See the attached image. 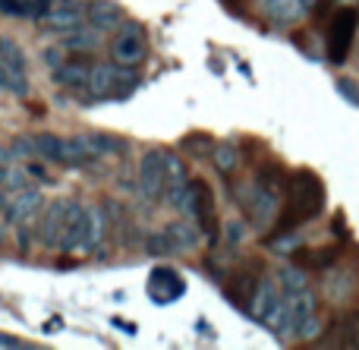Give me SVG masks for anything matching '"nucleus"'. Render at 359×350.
<instances>
[{
    "mask_svg": "<svg viewBox=\"0 0 359 350\" xmlns=\"http://www.w3.org/2000/svg\"><path fill=\"white\" fill-rule=\"evenodd\" d=\"M284 187H287V199H284V208H280L278 234L297 231L299 224L318 218L325 208V183L312 170H297Z\"/></svg>",
    "mask_w": 359,
    "mask_h": 350,
    "instance_id": "nucleus-1",
    "label": "nucleus"
},
{
    "mask_svg": "<svg viewBox=\"0 0 359 350\" xmlns=\"http://www.w3.org/2000/svg\"><path fill=\"white\" fill-rule=\"evenodd\" d=\"M101 237H104V215H101V208L79 206V202H76L73 212H69L67 231H63L60 250H67V253H92L95 246L101 243Z\"/></svg>",
    "mask_w": 359,
    "mask_h": 350,
    "instance_id": "nucleus-2",
    "label": "nucleus"
},
{
    "mask_svg": "<svg viewBox=\"0 0 359 350\" xmlns=\"http://www.w3.org/2000/svg\"><path fill=\"white\" fill-rule=\"evenodd\" d=\"M139 79L120 63H92V73H88V95L101 101H123L136 92Z\"/></svg>",
    "mask_w": 359,
    "mask_h": 350,
    "instance_id": "nucleus-3",
    "label": "nucleus"
},
{
    "mask_svg": "<svg viewBox=\"0 0 359 350\" xmlns=\"http://www.w3.org/2000/svg\"><path fill=\"white\" fill-rule=\"evenodd\" d=\"M356 25H359V10H353V6H341V10L331 16L328 60L334 63V67H341V63L350 57V48H353V38H356Z\"/></svg>",
    "mask_w": 359,
    "mask_h": 350,
    "instance_id": "nucleus-4",
    "label": "nucleus"
},
{
    "mask_svg": "<svg viewBox=\"0 0 359 350\" xmlns=\"http://www.w3.org/2000/svg\"><path fill=\"white\" fill-rule=\"evenodd\" d=\"M145 54H149V41H145L142 25L139 22H120V32L111 44L114 63H120V67H126V69H136L139 63L145 60Z\"/></svg>",
    "mask_w": 359,
    "mask_h": 350,
    "instance_id": "nucleus-5",
    "label": "nucleus"
},
{
    "mask_svg": "<svg viewBox=\"0 0 359 350\" xmlns=\"http://www.w3.org/2000/svg\"><path fill=\"white\" fill-rule=\"evenodd\" d=\"M240 202L249 212L252 224L259 227V231H265V227L274 221V215H278V187L255 180V183H249V189L240 196Z\"/></svg>",
    "mask_w": 359,
    "mask_h": 350,
    "instance_id": "nucleus-6",
    "label": "nucleus"
},
{
    "mask_svg": "<svg viewBox=\"0 0 359 350\" xmlns=\"http://www.w3.org/2000/svg\"><path fill=\"white\" fill-rule=\"evenodd\" d=\"M82 19H86V6L82 4H76V0H54L38 22H41L50 35H67V32L79 29Z\"/></svg>",
    "mask_w": 359,
    "mask_h": 350,
    "instance_id": "nucleus-7",
    "label": "nucleus"
},
{
    "mask_svg": "<svg viewBox=\"0 0 359 350\" xmlns=\"http://www.w3.org/2000/svg\"><path fill=\"white\" fill-rule=\"evenodd\" d=\"M139 187L149 199H164V189H168V155L164 152H145L139 164Z\"/></svg>",
    "mask_w": 359,
    "mask_h": 350,
    "instance_id": "nucleus-8",
    "label": "nucleus"
},
{
    "mask_svg": "<svg viewBox=\"0 0 359 350\" xmlns=\"http://www.w3.org/2000/svg\"><path fill=\"white\" fill-rule=\"evenodd\" d=\"M73 206H76V202H69V199H57L54 206H48V212L41 215V224H38V237H41V243L48 246V250L60 246Z\"/></svg>",
    "mask_w": 359,
    "mask_h": 350,
    "instance_id": "nucleus-9",
    "label": "nucleus"
},
{
    "mask_svg": "<svg viewBox=\"0 0 359 350\" xmlns=\"http://www.w3.org/2000/svg\"><path fill=\"white\" fill-rule=\"evenodd\" d=\"M41 206H44L41 189L25 187V189H19V193L10 196V202L4 206V218H6V224H29V221L41 212Z\"/></svg>",
    "mask_w": 359,
    "mask_h": 350,
    "instance_id": "nucleus-10",
    "label": "nucleus"
},
{
    "mask_svg": "<svg viewBox=\"0 0 359 350\" xmlns=\"http://www.w3.org/2000/svg\"><path fill=\"white\" fill-rule=\"evenodd\" d=\"M186 215H196L202 231L215 240V196L205 180H189V212Z\"/></svg>",
    "mask_w": 359,
    "mask_h": 350,
    "instance_id": "nucleus-11",
    "label": "nucleus"
},
{
    "mask_svg": "<svg viewBox=\"0 0 359 350\" xmlns=\"http://www.w3.org/2000/svg\"><path fill=\"white\" fill-rule=\"evenodd\" d=\"M186 294V284H183V278L177 275L174 269H155L151 271V278H149V297L158 303V307H168V303H174L180 300V297Z\"/></svg>",
    "mask_w": 359,
    "mask_h": 350,
    "instance_id": "nucleus-12",
    "label": "nucleus"
},
{
    "mask_svg": "<svg viewBox=\"0 0 359 350\" xmlns=\"http://www.w3.org/2000/svg\"><path fill=\"white\" fill-rule=\"evenodd\" d=\"M280 300H284V297H280L278 284H274L271 278H262L252 294V303H249V316H255L259 322H268L274 316V309L280 307Z\"/></svg>",
    "mask_w": 359,
    "mask_h": 350,
    "instance_id": "nucleus-13",
    "label": "nucleus"
},
{
    "mask_svg": "<svg viewBox=\"0 0 359 350\" xmlns=\"http://www.w3.org/2000/svg\"><path fill=\"white\" fill-rule=\"evenodd\" d=\"M259 10L271 19L274 25H293L306 16L309 6L303 0H259Z\"/></svg>",
    "mask_w": 359,
    "mask_h": 350,
    "instance_id": "nucleus-14",
    "label": "nucleus"
},
{
    "mask_svg": "<svg viewBox=\"0 0 359 350\" xmlns=\"http://www.w3.org/2000/svg\"><path fill=\"white\" fill-rule=\"evenodd\" d=\"M86 19L98 32H111L123 22V10L111 0H92V4H86Z\"/></svg>",
    "mask_w": 359,
    "mask_h": 350,
    "instance_id": "nucleus-15",
    "label": "nucleus"
},
{
    "mask_svg": "<svg viewBox=\"0 0 359 350\" xmlns=\"http://www.w3.org/2000/svg\"><path fill=\"white\" fill-rule=\"evenodd\" d=\"M88 73H92V63L88 60H63L60 67L54 69V82L63 88H86Z\"/></svg>",
    "mask_w": 359,
    "mask_h": 350,
    "instance_id": "nucleus-16",
    "label": "nucleus"
},
{
    "mask_svg": "<svg viewBox=\"0 0 359 350\" xmlns=\"http://www.w3.org/2000/svg\"><path fill=\"white\" fill-rule=\"evenodd\" d=\"M164 237H168V243H170V253H189L198 246L202 234H198L192 224H186V221H177V224L164 227Z\"/></svg>",
    "mask_w": 359,
    "mask_h": 350,
    "instance_id": "nucleus-17",
    "label": "nucleus"
},
{
    "mask_svg": "<svg viewBox=\"0 0 359 350\" xmlns=\"http://www.w3.org/2000/svg\"><path fill=\"white\" fill-rule=\"evenodd\" d=\"M255 275H252V269H243V271H236L233 278H230V288H227V297L236 303V307H243L249 313V303H252V294H255Z\"/></svg>",
    "mask_w": 359,
    "mask_h": 350,
    "instance_id": "nucleus-18",
    "label": "nucleus"
},
{
    "mask_svg": "<svg viewBox=\"0 0 359 350\" xmlns=\"http://www.w3.org/2000/svg\"><path fill=\"white\" fill-rule=\"evenodd\" d=\"M54 0H0V13L10 19H41Z\"/></svg>",
    "mask_w": 359,
    "mask_h": 350,
    "instance_id": "nucleus-19",
    "label": "nucleus"
},
{
    "mask_svg": "<svg viewBox=\"0 0 359 350\" xmlns=\"http://www.w3.org/2000/svg\"><path fill=\"white\" fill-rule=\"evenodd\" d=\"M35 152L44 161H60L63 164V136H54V133H38L35 136Z\"/></svg>",
    "mask_w": 359,
    "mask_h": 350,
    "instance_id": "nucleus-20",
    "label": "nucleus"
},
{
    "mask_svg": "<svg viewBox=\"0 0 359 350\" xmlns=\"http://www.w3.org/2000/svg\"><path fill=\"white\" fill-rule=\"evenodd\" d=\"M88 136V145H92L95 158H107V155H120V152L126 149L123 139H114L107 136V133H86Z\"/></svg>",
    "mask_w": 359,
    "mask_h": 350,
    "instance_id": "nucleus-21",
    "label": "nucleus"
},
{
    "mask_svg": "<svg viewBox=\"0 0 359 350\" xmlns=\"http://www.w3.org/2000/svg\"><path fill=\"white\" fill-rule=\"evenodd\" d=\"M0 92H10V95L29 92V82H25L22 69H13L10 63H4V60H0Z\"/></svg>",
    "mask_w": 359,
    "mask_h": 350,
    "instance_id": "nucleus-22",
    "label": "nucleus"
},
{
    "mask_svg": "<svg viewBox=\"0 0 359 350\" xmlns=\"http://www.w3.org/2000/svg\"><path fill=\"white\" fill-rule=\"evenodd\" d=\"M0 187H4L10 196H13V193H19V189H25V187H29V170L6 164L4 174H0Z\"/></svg>",
    "mask_w": 359,
    "mask_h": 350,
    "instance_id": "nucleus-23",
    "label": "nucleus"
},
{
    "mask_svg": "<svg viewBox=\"0 0 359 350\" xmlns=\"http://www.w3.org/2000/svg\"><path fill=\"white\" fill-rule=\"evenodd\" d=\"M236 164H240V152H236L230 142L217 145V149H215V168L227 177V174H233V170H236Z\"/></svg>",
    "mask_w": 359,
    "mask_h": 350,
    "instance_id": "nucleus-24",
    "label": "nucleus"
},
{
    "mask_svg": "<svg viewBox=\"0 0 359 350\" xmlns=\"http://www.w3.org/2000/svg\"><path fill=\"white\" fill-rule=\"evenodd\" d=\"M98 35L101 32L95 29V25H88V29H73V32H67V48L92 51L95 44H98Z\"/></svg>",
    "mask_w": 359,
    "mask_h": 350,
    "instance_id": "nucleus-25",
    "label": "nucleus"
},
{
    "mask_svg": "<svg viewBox=\"0 0 359 350\" xmlns=\"http://www.w3.org/2000/svg\"><path fill=\"white\" fill-rule=\"evenodd\" d=\"M278 284H280V294H293V290H303L306 288V275L299 269L284 265V269L278 271Z\"/></svg>",
    "mask_w": 359,
    "mask_h": 350,
    "instance_id": "nucleus-26",
    "label": "nucleus"
},
{
    "mask_svg": "<svg viewBox=\"0 0 359 350\" xmlns=\"http://www.w3.org/2000/svg\"><path fill=\"white\" fill-rule=\"evenodd\" d=\"M0 60L10 63L13 69H25V54H22V48H19L16 41H10V38H4V35H0Z\"/></svg>",
    "mask_w": 359,
    "mask_h": 350,
    "instance_id": "nucleus-27",
    "label": "nucleus"
},
{
    "mask_svg": "<svg viewBox=\"0 0 359 350\" xmlns=\"http://www.w3.org/2000/svg\"><path fill=\"white\" fill-rule=\"evenodd\" d=\"M10 155H16V158H38V152H35V136H19V139H13Z\"/></svg>",
    "mask_w": 359,
    "mask_h": 350,
    "instance_id": "nucleus-28",
    "label": "nucleus"
},
{
    "mask_svg": "<svg viewBox=\"0 0 359 350\" xmlns=\"http://www.w3.org/2000/svg\"><path fill=\"white\" fill-rule=\"evenodd\" d=\"M309 256H312L309 265H334V256H337V253L331 250V246H325V250H312Z\"/></svg>",
    "mask_w": 359,
    "mask_h": 350,
    "instance_id": "nucleus-29",
    "label": "nucleus"
},
{
    "mask_svg": "<svg viewBox=\"0 0 359 350\" xmlns=\"http://www.w3.org/2000/svg\"><path fill=\"white\" fill-rule=\"evenodd\" d=\"M63 60H67V57H63V48H48L44 51V63H48L50 69H57Z\"/></svg>",
    "mask_w": 359,
    "mask_h": 350,
    "instance_id": "nucleus-30",
    "label": "nucleus"
},
{
    "mask_svg": "<svg viewBox=\"0 0 359 350\" xmlns=\"http://www.w3.org/2000/svg\"><path fill=\"white\" fill-rule=\"evenodd\" d=\"M337 88H341V95L350 101V105H359V92L356 88H350V79H341L337 82Z\"/></svg>",
    "mask_w": 359,
    "mask_h": 350,
    "instance_id": "nucleus-31",
    "label": "nucleus"
},
{
    "mask_svg": "<svg viewBox=\"0 0 359 350\" xmlns=\"http://www.w3.org/2000/svg\"><path fill=\"white\" fill-rule=\"evenodd\" d=\"M243 240V224L240 221H230L227 224V243H240Z\"/></svg>",
    "mask_w": 359,
    "mask_h": 350,
    "instance_id": "nucleus-32",
    "label": "nucleus"
},
{
    "mask_svg": "<svg viewBox=\"0 0 359 350\" xmlns=\"http://www.w3.org/2000/svg\"><path fill=\"white\" fill-rule=\"evenodd\" d=\"M0 344H4V347H22V341H16V338H6V335H0Z\"/></svg>",
    "mask_w": 359,
    "mask_h": 350,
    "instance_id": "nucleus-33",
    "label": "nucleus"
},
{
    "mask_svg": "<svg viewBox=\"0 0 359 350\" xmlns=\"http://www.w3.org/2000/svg\"><path fill=\"white\" fill-rule=\"evenodd\" d=\"M303 4H306V6H309V10H312V6H316V0H303Z\"/></svg>",
    "mask_w": 359,
    "mask_h": 350,
    "instance_id": "nucleus-34",
    "label": "nucleus"
},
{
    "mask_svg": "<svg viewBox=\"0 0 359 350\" xmlns=\"http://www.w3.org/2000/svg\"><path fill=\"white\" fill-rule=\"evenodd\" d=\"M0 155H10V152H4V149H0Z\"/></svg>",
    "mask_w": 359,
    "mask_h": 350,
    "instance_id": "nucleus-35",
    "label": "nucleus"
}]
</instances>
